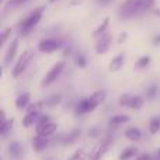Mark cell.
<instances>
[{
    "label": "cell",
    "instance_id": "obj_1",
    "mask_svg": "<svg viewBox=\"0 0 160 160\" xmlns=\"http://www.w3.org/2000/svg\"><path fill=\"white\" fill-rule=\"evenodd\" d=\"M155 7V0H124L118 6V16L124 20H129L145 14Z\"/></svg>",
    "mask_w": 160,
    "mask_h": 160
},
{
    "label": "cell",
    "instance_id": "obj_2",
    "mask_svg": "<svg viewBox=\"0 0 160 160\" xmlns=\"http://www.w3.org/2000/svg\"><path fill=\"white\" fill-rule=\"evenodd\" d=\"M44 13H45V7H44V6H39V7L34 8V10L31 11L27 17H25V18H22L21 21H20V24H18L20 34H21L22 37L28 35V34H30L31 31H32L34 28L39 24V21L42 20Z\"/></svg>",
    "mask_w": 160,
    "mask_h": 160
},
{
    "label": "cell",
    "instance_id": "obj_3",
    "mask_svg": "<svg viewBox=\"0 0 160 160\" xmlns=\"http://www.w3.org/2000/svg\"><path fill=\"white\" fill-rule=\"evenodd\" d=\"M34 59V51L31 49V48H28V49H25L24 52L20 55L18 61L16 62V65H14L13 70H11V76H13L14 79L20 78V76L22 75V73L27 70V68L30 66L31 61Z\"/></svg>",
    "mask_w": 160,
    "mask_h": 160
},
{
    "label": "cell",
    "instance_id": "obj_4",
    "mask_svg": "<svg viewBox=\"0 0 160 160\" xmlns=\"http://www.w3.org/2000/svg\"><path fill=\"white\" fill-rule=\"evenodd\" d=\"M118 104L121 107H128L131 110H142L145 105V98L142 96H135L131 93H124L119 96Z\"/></svg>",
    "mask_w": 160,
    "mask_h": 160
},
{
    "label": "cell",
    "instance_id": "obj_5",
    "mask_svg": "<svg viewBox=\"0 0 160 160\" xmlns=\"http://www.w3.org/2000/svg\"><path fill=\"white\" fill-rule=\"evenodd\" d=\"M63 69H65V61H59V62H56L55 65H52V68L48 70L47 75L42 79L41 86L42 87H49V86H52L53 83L59 79V76L62 75Z\"/></svg>",
    "mask_w": 160,
    "mask_h": 160
},
{
    "label": "cell",
    "instance_id": "obj_6",
    "mask_svg": "<svg viewBox=\"0 0 160 160\" xmlns=\"http://www.w3.org/2000/svg\"><path fill=\"white\" fill-rule=\"evenodd\" d=\"M110 146H111L110 139L108 138L101 139V141L90 150V153H88V160H101L105 155H107L108 150H110Z\"/></svg>",
    "mask_w": 160,
    "mask_h": 160
},
{
    "label": "cell",
    "instance_id": "obj_7",
    "mask_svg": "<svg viewBox=\"0 0 160 160\" xmlns=\"http://www.w3.org/2000/svg\"><path fill=\"white\" fill-rule=\"evenodd\" d=\"M63 42L58 38H44L38 42V51L42 53H53L59 51Z\"/></svg>",
    "mask_w": 160,
    "mask_h": 160
},
{
    "label": "cell",
    "instance_id": "obj_8",
    "mask_svg": "<svg viewBox=\"0 0 160 160\" xmlns=\"http://www.w3.org/2000/svg\"><path fill=\"white\" fill-rule=\"evenodd\" d=\"M111 42H112V35L110 32H105L104 35H101L100 38H97L96 42V52L98 55H104L111 47Z\"/></svg>",
    "mask_w": 160,
    "mask_h": 160
},
{
    "label": "cell",
    "instance_id": "obj_9",
    "mask_svg": "<svg viewBox=\"0 0 160 160\" xmlns=\"http://www.w3.org/2000/svg\"><path fill=\"white\" fill-rule=\"evenodd\" d=\"M56 129H58V124H55V122H48V124H44V125H37L35 128V133L37 135H41V136H47V138H49V136H52L53 133L56 132Z\"/></svg>",
    "mask_w": 160,
    "mask_h": 160
},
{
    "label": "cell",
    "instance_id": "obj_10",
    "mask_svg": "<svg viewBox=\"0 0 160 160\" xmlns=\"http://www.w3.org/2000/svg\"><path fill=\"white\" fill-rule=\"evenodd\" d=\"M31 143H32V148H34V150H35L37 153H41L48 148V145H49V139H48L47 136L35 135V136H32Z\"/></svg>",
    "mask_w": 160,
    "mask_h": 160
},
{
    "label": "cell",
    "instance_id": "obj_11",
    "mask_svg": "<svg viewBox=\"0 0 160 160\" xmlns=\"http://www.w3.org/2000/svg\"><path fill=\"white\" fill-rule=\"evenodd\" d=\"M105 98H107V91H105V90H97V91H94V93L91 94L90 97H88L93 111L96 110L98 105H101L102 102L105 101Z\"/></svg>",
    "mask_w": 160,
    "mask_h": 160
},
{
    "label": "cell",
    "instance_id": "obj_12",
    "mask_svg": "<svg viewBox=\"0 0 160 160\" xmlns=\"http://www.w3.org/2000/svg\"><path fill=\"white\" fill-rule=\"evenodd\" d=\"M17 51H18V38H14L13 41L10 42V45H8V48H7V52H6V55H4V65L11 63V61H13L17 55Z\"/></svg>",
    "mask_w": 160,
    "mask_h": 160
},
{
    "label": "cell",
    "instance_id": "obj_13",
    "mask_svg": "<svg viewBox=\"0 0 160 160\" xmlns=\"http://www.w3.org/2000/svg\"><path fill=\"white\" fill-rule=\"evenodd\" d=\"M93 111V108H91V104H90V100L87 98H83L80 100L78 104L75 105V114L76 115H84V114H88Z\"/></svg>",
    "mask_w": 160,
    "mask_h": 160
},
{
    "label": "cell",
    "instance_id": "obj_14",
    "mask_svg": "<svg viewBox=\"0 0 160 160\" xmlns=\"http://www.w3.org/2000/svg\"><path fill=\"white\" fill-rule=\"evenodd\" d=\"M80 135H82V131H80L79 128H76V129H72L69 133H66V135L62 138V143H63L65 146H70V145L76 143V142L79 141Z\"/></svg>",
    "mask_w": 160,
    "mask_h": 160
},
{
    "label": "cell",
    "instance_id": "obj_15",
    "mask_svg": "<svg viewBox=\"0 0 160 160\" xmlns=\"http://www.w3.org/2000/svg\"><path fill=\"white\" fill-rule=\"evenodd\" d=\"M39 111H27V114H25V117H22V127L25 128H30L32 127L34 124H37V121H38L39 118Z\"/></svg>",
    "mask_w": 160,
    "mask_h": 160
},
{
    "label": "cell",
    "instance_id": "obj_16",
    "mask_svg": "<svg viewBox=\"0 0 160 160\" xmlns=\"http://www.w3.org/2000/svg\"><path fill=\"white\" fill-rule=\"evenodd\" d=\"M124 62H125V55L124 53H118L117 56H114V58L111 59L110 65H108L110 72H118V70H121V68L124 66Z\"/></svg>",
    "mask_w": 160,
    "mask_h": 160
},
{
    "label": "cell",
    "instance_id": "obj_17",
    "mask_svg": "<svg viewBox=\"0 0 160 160\" xmlns=\"http://www.w3.org/2000/svg\"><path fill=\"white\" fill-rule=\"evenodd\" d=\"M131 121V117L127 115V114H117V115H112L108 121L110 127L115 128V127H119V125H124V124H128Z\"/></svg>",
    "mask_w": 160,
    "mask_h": 160
},
{
    "label": "cell",
    "instance_id": "obj_18",
    "mask_svg": "<svg viewBox=\"0 0 160 160\" xmlns=\"http://www.w3.org/2000/svg\"><path fill=\"white\" fill-rule=\"evenodd\" d=\"M14 104H16L17 110H25V108H27L28 105L31 104V96H30V93H21L16 98Z\"/></svg>",
    "mask_w": 160,
    "mask_h": 160
},
{
    "label": "cell",
    "instance_id": "obj_19",
    "mask_svg": "<svg viewBox=\"0 0 160 160\" xmlns=\"http://www.w3.org/2000/svg\"><path fill=\"white\" fill-rule=\"evenodd\" d=\"M108 25H110V17H105L102 20V22L93 31V38H100L101 35H104L105 32H108Z\"/></svg>",
    "mask_w": 160,
    "mask_h": 160
},
{
    "label": "cell",
    "instance_id": "obj_20",
    "mask_svg": "<svg viewBox=\"0 0 160 160\" xmlns=\"http://www.w3.org/2000/svg\"><path fill=\"white\" fill-rule=\"evenodd\" d=\"M136 156H138V149L133 146H128L119 153L118 160H131V159L136 158Z\"/></svg>",
    "mask_w": 160,
    "mask_h": 160
},
{
    "label": "cell",
    "instance_id": "obj_21",
    "mask_svg": "<svg viewBox=\"0 0 160 160\" xmlns=\"http://www.w3.org/2000/svg\"><path fill=\"white\" fill-rule=\"evenodd\" d=\"M125 138L129 139V141H139L142 138V132L139 131V128L136 127H131V128H127L125 131Z\"/></svg>",
    "mask_w": 160,
    "mask_h": 160
},
{
    "label": "cell",
    "instance_id": "obj_22",
    "mask_svg": "<svg viewBox=\"0 0 160 160\" xmlns=\"http://www.w3.org/2000/svg\"><path fill=\"white\" fill-rule=\"evenodd\" d=\"M45 105L47 107H55V105H59L62 102V94H51L49 97L45 98Z\"/></svg>",
    "mask_w": 160,
    "mask_h": 160
},
{
    "label": "cell",
    "instance_id": "obj_23",
    "mask_svg": "<svg viewBox=\"0 0 160 160\" xmlns=\"http://www.w3.org/2000/svg\"><path fill=\"white\" fill-rule=\"evenodd\" d=\"M160 131V117H152L149 121V132L150 135H156Z\"/></svg>",
    "mask_w": 160,
    "mask_h": 160
},
{
    "label": "cell",
    "instance_id": "obj_24",
    "mask_svg": "<svg viewBox=\"0 0 160 160\" xmlns=\"http://www.w3.org/2000/svg\"><path fill=\"white\" fill-rule=\"evenodd\" d=\"M13 125H14L13 118H8V119H6V121L0 122V133H2V135H7V133L11 131Z\"/></svg>",
    "mask_w": 160,
    "mask_h": 160
},
{
    "label": "cell",
    "instance_id": "obj_25",
    "mask_svg": "<svg viewBox=\"0 0 160 160\" xmlns=\"http://www.w3.org/2000/svg\"><path fill=\"white\" fill-rule=\"evenodd\" d=\"M145 94H146L148 100H155L156 97H158V94H159V86L156 84V83H152V84L146 88V93Z\"/></svg>",
    "mask_w": 160,
    "mask_h": 160
},
{
    "label": "cell",
    "instance_id": "obj_26",
    "mask_svg": "<svg viewBox=\"0 0 160 160\" xmlns=\"http://www.w3.org/2000/svg\"><path fill=\"white\" fill-rule=\"evenodd\" d=\"M8 150H10V155L13 156V158H17V156L21 155V145H20V142L17 141H13L10 145H8Z\"/></svg>",
    "mask_w": 160,
    "mask_h": 160
},
{
    "label": "cell",
    "instance_id": "obj_27",
    "mask_svg": "<svg viewBox=\"0 0 160 160\" xmlns=\"http://www.w3.org/2000/svg\"><path fill=\"white\" fill-rule=\"evenodd\" d=\"M149 63H150V56L143 55V56H141V58H139L138 61H136V63H135V69L142 70V69H145V68L149 66Z\"/></svg>",
    "mask_w": 160,
    "mask_h": 160
},
{
    "label": "cell",
    "instance_id": "obj_28",
    "mask_svg": "<svg viewBox=\"0 0 160 160\" xmlns=\"http://www.w3.org/2000/svg\"><path fill=\"white\" fill-rule=\"evenodd\" d=\"M88 159V155L86 153L84 149H78L72 156L69 158V160H87Z\"/></svg>",
    "mask_w": 160,
    "mask_h": 160
},
{
    "label": "cell",
    "instance_id": "obj_29",
    "mask_svg": "<svg viewBox=\"0 0 160 160\" xmlns=\"http://www.w3.org/2000/svg\"><path fill=\"white\" fill-rule=\"evenodd\" d=\"M75 61H76V65H78L79 68H82V69L87 66V59H86V56L83 55V53H78L76 58H75Z\"/></svg>",
    "mask_w": 160,
    "mask_h": 160
},
{
    "label": "cell",
    "instance_id": "obj_30",
    "mask_svg": "<svg viewBox=\"0 0 160 160\" xmlns=\"http://www.w3.org/2000/svg\"><path fill=\"white\" fill-rule=\"evenodd\" d=\"M27 2H28V0H8L7 6H8V7H11V8H14V7H20V6L25 4Z\"/></svg>",
    "mask_w": 160,
    "mask_h": 160
},
{
    "label": "cell",
    "instance_id": "obj_31",
    "mask_svg": "<svg viewBox=\"0 0 160 160\" xmlns=\"http://www.w3.org/2000/svg\"><path fill=\"white\" fill-rule=\"evenodd\" d=\"M11 35V28H6V30H3L2 32V37H0V41H2V45H4L6 42H7L8 37Z\"/></svg>",
    "mask_w": 160,
    "mask_h": 160
},
{
    "label": "cell",
    "instance_id": "obj_32",
    "mask_svg": "<svg viewBox=\"0 0 160 160\" xmlns=\"http://www.w3.org/2000/svg\"><path fill=\"white\" fill-rule=\"evenodd\" d=\"M48 122H51V117L47 115V114H45V115H44V114H41L35 125H44V124H48Z\"/></svg>",
    "mask_w": 160,
    "mask_h": 160
},
{
    "label": "cell",
    "instance_id": "obj_33",
    "mask_svg": "<svg viewBox=\"0 0 160 160\" xmlns=\"http://www.w3.org/2000/svg\"><path fill=\"white\" fill-rule=\"evenodd\" d=\"M96 2V4H98L100 7H108V6H111L115 0H94Z\"/></svg>",
    "mask_w": 160,
    "mask_h": 160
},
{
    "label": "cell",
    "instance_id": "obj_34",
    "mask_svg": "<svg viewBox=\"0 0 160 160\" xmlns=\"http://www.w3.org/2000/svg\"><path fill=\"white\" fill-rule=\"evenodd\" d=\"M100 135V129L98 128H91L90 131H88V136H90V138H97V136Z\"/></svg>",
    "mask_w": 160,
    "mask_h": 160
},
{
    "label": "cell",
    "instance_id": "obj_35",
    "mask_svg": "<svg viewBox=\"0 0 160 160\" xmlns=\"http://www.w3.org/2000/svg\"><path fill=\"white\" fill-rule=\"evenodd\" d=\"M135 160H152V156L148 155V153H143V155H138V156H136Z\"/></svg>",
    "mask_w": 160,
    "mask_h": 160
},
{
    "label": "cell",
    "instance_id": "obj_36",
    "mask_svg": "<svg viewBox=\"0 0 160 160\" xmlns=\"http://www.w3.org/2000/svg\"><path fill=\"white\" fill-rule=\"evenodd\" d=\"M127 37H128V34L127 32H122L121 35H119V39H118V44H122V41H125L127 39Z\"/></svg>",
    "mask_w": 160,
    "mask_h": 160
},
{
    "label": "cell",
    "instance_id": "obj_37",
    "mask_svg": "<svg viewBox=\"0 0 160 160\" xmlns=\"http://www.w3.org/2000/svg\"><path fill=\"white\" fill-rule=\"evenodd\" d=\"M153 45L155 47H158V45H160V34H158V35L153 38Z\"/></svg>",
    "mask_w": 160,
    "mask_h": 160
},
{
    "label": "cell",
    "instance_id": "obj_38",
    "mask_svg": "<svg viewBox=\"0 0 160 160\" xmlns=\"http://www.w3.org/2000/svg\"><path fill=\"white\" fill-rule=\"evenodd\" d=\"M0 119H2V122L7 119V118H6V112H4V110H2V111H0Z\"/></svg>",
    "mask_w": 160,
    "mask_h": 160
},
{
    "label": "cell",
    "instance_id": "obj_39",
    "mask_svg": "<svg viewBox=\"0 0 160 160\" xmlns=\"http://www.w3.org/2000/svg\"><path fill=\"white\" fill-rule=\"evenodd\" d=\"M158 159L160 160V148H159V149H158Z\"/></svg>",
    "mask_w": 160,
    "mask_h": 160
},
{
    "label": "cell",
    "instance_id": "obj_40",
    "mask_svg": "<svg viewBox=\"0 0 160 160\" xmlns=\"http://www.w3.org/2000/svg\"><path fill=\"white\" fill-rule=\"evenodd\" d=\"M56 2V0H49V3H55Z\"/></svg>",
    "mask_w": 160,
    "mask_h": 160
},
{
    "label": "cell",
    "instance_id": "obj_41",
    "mask_svg": "<svg viewBox=\"0 0 160 160\" xmlns=\"http://www.w3.org/2000/svg\"><path fill=\"white\" fill-rule=\"evenodd\" d=\"M4 2H6V0H2V3H4Z\"/></svg>",
    "mask_w": 160,
    "mask_h": 160
},
{
    "label": "cell",
    "instance_id": "obj_42",
    "mask_svg": "<svg viewBox=\"0 0 160 160\" xmlns=\"http://www.w3.org/2000/svg\"><path fill=\"white\" fill-rule=\"evenodd\" d=\"M49 160H51V159H49Z\"/></svg>",
    "mask_w": 160,
    "mask_h": 160
}]
</instances>
